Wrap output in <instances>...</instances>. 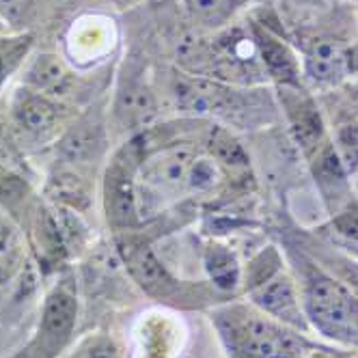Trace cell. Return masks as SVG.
Masks as SVG:
<instances>
[{
  "instance_id": "cell-20",
  "label": "cell",
  "mask_w": 358,
  "mask_h": 358,
  "mask_svg": "<svg viewBox=\"0 0 358 358\" xmlns=\"http://www.w3.org/2000/svg\"><path fill=\"white\" fill-rule=\"evenodd\" d=\"M335 224L339 229V234H343L345 238L358 240V212H348V214L339 216Z\"/></svg>"
},
{
  "instance_id": "cell-12",
  "label": "cell",
  "mask_w": 358,
  "mask_h": 358,
  "mask_svg": "<svg viewBox=\"0 0 358 358\" xmlns=\"http://www.w3.org/2000/svg\"><path fill=\"white\" fill-rule=\"evenodd\" d=\"M192 153L190 149H173V151H166L162 160L156 164V171H153V175H156V179L171 188V186H182L186 184V177H188V169L192 164Z\"/></svg>"
},
{
  "instance_id": "cell-3",
  "label": "cell",
  "mask_w": 358,
  "mask_h": 358,
  "mask_svg": "<svg viewBox=\"0 0 358 358\" xmlns=\"http://www.w3.org/2000/svg\"><path fill=\"white\" fill-rule=\"evenodd\" d=\"M252 300L257 306H262L264 311L285 320L289 324L302 326L296 292H294L292 280L285 274H276L264 280V283L252 292Z\"/></svg>"
},
{
  "instance_id": "cell-10",
  "label": "cell",
  "mask_w": 358,
  "mask_h": 358,
  "mask_svg": "<svg viewBox=\"0 0 358 358\" xmlns=\"http://www.w3.org/2000/svg\"><path fill=\"white\" fill-rule=\"evenodd\" d=\"M65 80H67V69L52 55H41L39 59H35V63L27 73V83L31 85V89H35V93L57 91L65 85Z\"/></svg>"
},
{
  "instance_id": "cell-7",
  "label": "cell",
  "mask_w": 358,
  "mask_h": 358,
  "mask_svg": "<svg viewBox=\"0 0 358 358\" xmlns=\"http://www.w3.org/2000/svg\"><path fill=\"white\" fill-rule=\"evenodd\" d=\"M78 315V302L65 289H55L43 306V332L50 337H67Z\"/></svg>"
},
{
  "instance_id": "cell-15",
  "label": "cell",
  "mask_w": 358,
  "mask_h": 358,
  "mask_svg": "<svg viewBox=\"0 0 358 358\" xmlns=\"http://www.w3.org/2000/svg\"><path fill=\"white\" fill-rule=\"evenodd\" d=\"M218 179H220L218 162L208 160V158H194L190 169H188L186 186L190 190H196V192H206L218 184Z\"/></svg>"
},
{
  "instance_id": "cell-17",
  "label": "cell",
  "mask_w": 358,
  "mask_h": 358,
  "mask_svg": "<svg viewBox=\"0 0 358 358\" xmlns=\"http://www.w3.org/2000/svg\"><path fill=\"white\" fill-rule=\"evenodd\" d=\"M337 160L345 173L358 169V125H345L337 138Z\"/></svg>"
},
{
  "instance_id": "cell-9",
  "label": "cell",
  "mask_w": 358,
  "mask_h": 358,
  "mask_svg": "<svg viewBox=\"0 0 358 358\" xmlns=\"http://www.w3.org/2000/svg\"><path fill=\"white\" fill-rule=\"evenodd\" d=\"M206 268L212 278V283L222 289V292H231L240 285V264L236 259V255L224 248V246H210L206 252Z\"/></svg>"
},
{
  "instance_id": "cell-5",
  "label": "cell",
  "mask_w": 358,
  "mask_h": 358,
  "mask_svg": "<svg viewBox=\"0 0 358 358\" xmlns=\"http://www.w3.org/2000/svg\"><path fill=\"white\" fill-rule=\"evenodd\" d=\"M106 210H108V216L121 227H130L136 222V199H134L132 182L121 169H115L113 173H108Z\"/></svg>"
},
{
  "instance_id": "cell-1",
  "label": "cell",
  "mask_w": 358,
  "mask_h": 358,
  "mask_svg": "<svg viewBox=\"0 0 358 358\" xmlns=\"http://www.w3.org/2000/svg\"><path fill=\"white\" fill-rule=\"evenodd\" d=\"M306 309L326 335H358V302L337 280L315 274L306 285Z\"/></svg>"
},
{
  "instance_id": "cell-8",
  "label": "cell",
  "mask_w": 358,
  "mask_h": 358,
  "mask_svg": "<svg viewBox=\"0 0 358 358\" xmlns=\"http://www.w3.org/2000/svg\"><path fill=\"white\" fill-rule=\"evenodd\" d=\"M348 57L343 48L335 41H315L306 55V69L315 80L332 83L343 76Z\"/></svg>"
},
{
  "instance_id": "cell-16",
  "label": "cell",
  "mask_w": 358,
  "mask_h": 358,
  "mask_svg": "<svg viewBox=\"0 0 358 358\" xmlns=\"http://www.w3.org/2000/svg\"><path fill=\"white\" fill-rule=\"evenodd\" d=\"M210 151L214 153V158L224 162V164H244L246 153L242 145H238L236 138L229 136L224 130H216L210 136Z\"/></svg>"
},
{
  "instance_id": "cell-21",
  "label": "cell",
  "mask_w": 358,
  "mask_h": 358,
  "mask_svg": "<svg viewBox=\"0 0 358 358\" xmlns=\"http://www.w3.org/2000/svg\"><path fill=\"white\" fill-rule=\"evenodd\" d=\"M29 0H0V15L5 20H17L24 9H27Z\"/></svg>"
},
{
  "instance_id": "cell-19",
  "label": "cell",
  "mask_w": 358,
  "mask_h": 358,
  "mask_svg": "<svg viewBox=\"0 0 358 358\" xmlns=\"http://www.w3.org/2000/svg\"><path fill=\"white\" fill-rule=\"evenodd\" d=\"M262 50H264V61L268 63L272 73H276L278 78H285V80L294 78V61L287 55V50H283L272 41H268V43L264 41Z\"/></svg>"
},
{
  "instance_id": "cell-13",
  "label": "cell",
  "mask_w": 358,
  "mask_h": 358,
  "mask_svg": "<svg viewBox=\"0 0 358 358\" xmlns=\"http://www.w3.org/2000/svg\"><path fill=\"white\" fill-rule=\"evenodd\" d=\"M119 115L127 123H147L156 115V101L145 87H130L125 93H121Z\"/></svg>"
},
{
  "instance_id": "cell-18",
  "label": "cell",
  "mask_w": 358,
  "mask_h": 358,
  "mask_svg": "<svg viewBox=\"0 0 358 358\" xmlns=\"http://www.w3.org/2000/svg\"><path fill=\"white\" fill-rule=\"evenodd\" d=\"M190 7L206 24H220L236 9V0H190Z\"/></svg>"
},
{
  "instance_id": "cell-4",
  "label": "cell",
  "mask_w": 358,
  "mask_h": 358,
  "mask_svg": "<svg viewBox=\"0 0 358 358\" xmlns=\"http://www.w3.org/2000/svg\"><path fill=\"white\" fill-rule=\"evenodd\" d=\"M121 250H123L127 268H130V272L143 287H147L149 292H164L173 285L166 270L162 268V264L158 262L156 255L151 252L149 246L130 242Z\"/></svg>"
},
{
  "instance_id": "cell-2",
  "label": "cell",
  "mask_w": 358,
  "mask_h": 358,
  "mask_svg": "<svg viewBox=\"0 0 358 358\" xmlns=\"http://www.w3.org/2000/svg\"><path fill=\"white\" fill-rule=\"evenodd\" d=\"M234 343L242 358H294L292 337L257 317H248L236 328Z\"/></svg>"
},
{
  "instance_id": "cell-6",
  "label": "cell",
  "mask_w": 358,
  "mask_h": 358,
  "mask_svg": "<svg viewBox=\"0 0 358 358\" xmlns=\"http://www.w3.org/2000/svg\"><path fill=\"white\" fill-rule=\"evenodd\" d=\"M15 115H17L20 125L27 132L43 134L55 127V123L59 119V108L41 93H29L17 99Z\"/></svg>"
},
{
  "instance_id": "cell-11",
  "label": "cell",
  "mask_w": 358,
  "mask_h": 358,
  "mask_svg": "<svg viewBox=\"0 0 358 358\" xmlns=\"http://www.w3.org/2000/svg\"><path fill=\"white\" fill-rule=\"evenodd\" d=\"M101 143L99 130L93 125H78L63 138L61 143V151L63 156L71 162H83L89 160L91 156H95V151Z\"/></svg>"
},
{
  "instance_id": "cell-14",
  "label": "cell",
  "mask_w": 358,
  "mask_h": 358,
  "mask_svg": "<svg viewBox=\"0 0 358 358\" xmlns=\"http://www.w3.org/2000/svg\"><path fill=\"white\" fill-rule=\"evenodd\" d=\"M22 262V246L15 229L0 222V283L9 280Z\"/></svg>"
}]
</instances>
